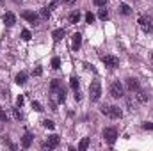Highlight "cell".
<instances>
[{
	"instance_id": "11",
	"label": "cell",
	"mask_w": 153,
	"mask_h": 151,
	"mask_svg": "<svg viewBox=\"0 0 153 151\" xmlns=\"http://www.w3.org/2000/svg\"><path fill=\"white\" fill-rule=\"evenodd\" d=\"M30 144H32V133H25L23 137H22V146L23 148H30Z\"/></svg>"
},
{
	"instance_id": "7",
	"label": "cell",
	"mask_w": 153,
	"mask_h": 151,
	"mask_svg": "<svg viewBox=\"0 0 153 151\" xmlns=\"http://www.w3.org/2000/svg\"><path fill=\"white\" fill-rule=\"evenodd\" d=\"M23 20H27L29 23H32V25H38V21H39V16L36 14V13H32V11H23Z\"/></svg>"
},
{
	"instance_id": "16",
	"label": "cell",
	"mask_w": 153,
	"mask_h": 151,
	"mask_svg": "<svg viewBox=\"0 0 153 151\" xmlns=\"http://www.w3.org/2000/svg\"><path fill=\"white\" fill-rule=\"evenodd\" d=\"M119 13L121 14H125V16H128V14H132V9H130V5H126V4H119Z\"/></svg>"
},
{
	"instance_id": "9",
	"label": "cell",
	"mask_w": 153,
	"mask_h": 151,
	"mask_svg": "<svg viewBox=\"0 0 153 151\" xmlns=\"http://www.w3.org/2000/svg\"><path fill=\"white\" fill-rule=\"evenodd\" d=\"M4 23L7 25V27H13L14 23H16V16H14V13H5V16H4Z\"/></svg>"
},
{
	"instance_id": "29",
	"label": "cell",
	"mask_w": 153,
	"mask_h": 151,
	"mask_svg": "<svg viewBox=\"0 0 153 151\" xmlns=\"http://www.w3.org/2000/svg\"><path fill=\"white\" fill-rule=\"evenodd\" d=\"M34 75H36V76L43 75V68H41V66H36V68H34Z\"/></svg>"
},
{
	"instance_id": "10",
	"label": "cell",
	"mask_w": 153,
	"mask_h": 151,
	"mask_svg": "<svg viewBox=\"0 0 153 151\" xmlns=\"http://www.w3.org/2000/svg\"><path fill=\"white\" fill-rule=\"evenodd\" d=\"M126 87H128V91H137L139 89V80L137 78H128L126 80Z\"/></svg>"
},
{
	"instance_id": "5",
	"label": "cell",
	"mask_w": 153,
	"mask_h": 151,
	"mask_svg": "<svg viewBox=\"0 0 153 151\" xmlns=\"http://www.w3.org/2000/svg\"><path fill=\"white\" fill-rule=\"evenodd\" d=\"M139 25H141V29L144 32H152L153 30V20L150 16H141L139 18Z\"/></svg>"
},
{
	"instance_id": "27",
	"label": "cell",
	"mask_w": 153,
	"mask_h": 151,
	"mask_svg": "<svg viewBox=\"0 0 153 151\" xmlns=\"http://www.w3.org/2000/svg\"><path fill=\"white\" fill-rule=\"evenodd\" d=\"M94 21V14L93 13H87L85 14V23H93Z\"/></svg>"
},
{
	"instance_id": "6",
	"label": "cell",
	"mask_w": 153,
	"mask_h": 151,
	"mask_svg": "<svg viewBox=\"0 0 153 151\" xmlns=\"http://www.w3.org/2000/svg\"><path fill=\"white\" fill-rule=\"evenodd\" d=\"M102 62H103L105 66H109V68L119 66V59H117L116 55H102Z\"/></svg>"
},
{
	"instance_id": "24",
	"label": "cell",
	"mask_w": 153,
	"mask_h": 151,
	"mask_svg": "<svg viewBox=\"0 0 153 151\" xmlns=\"http://www.w3.org/2000/svg\"><path fill=\"white\" fill-rule=\"evenodd\" d=\"M59 89H61V84H59L57 80H53V82H52V85H50V91H52V93H57Z\"/></svg>"
},
{
	"instance_id": "17",
	"label": "cell",
	"mask_w": 153,
	"mask_h": 151,
	"mask_svg": "<svg viewBox=\"0 0 153 151\" xmlns=\"http://www.w3.org/2000/svg\"><path fill=\"white\" fill-rule=\"evenodd\" d=\"M70 85H71V89H73V91H78V85H80V80H78L76 76H71V78H70Z\"/></svg>"
},
{
	"instance_id": "26",
	"label": "cell",
	"mask_w": 153,
	"mask_h": 151,
	"mask_svg": "<svg viewBox=\"0 0 153 151\" xmlns=\"http://www.w3.org/2000/svg\"><path fill=\"white\" fill-rule=\"evenodd\" d=\"M98 18H100V20H107V18H109V13H107V9H100V13H98Z\"/></svg>"
},
{
	"instance_id": "34",
	"label": "cell",
	"mask_w": 153,
	"mask_h": 151,
	"mask_svg": "<svg viewBox=\"0 0 153 151\" xmlns=\"http://www.w3.org/2000/svg\"><path fill=\"white\" fill-rule=\"evenodd\" d=\"M14 117H16V119H22V112H20L18 109H14Z\"/></svg>"
},
{
	"instance_id": "1",
	"label": "cell",
	"mask_w": 153,
	"mask_h": 151,
	"mask_svg": "<svg viewBox=\"0 0 153 151\" xmlns=\"http://www.w3.org/2000/svg\"><path fill=\"white\" fill-rule=\"evenodd\" d=\"M89 96H91V101H98L100 96H102V84L98 80H93L91 85H89Z\"/></svg>"
},
{
	"instance_id": "3",
	"label": "cell",
	"mask_w": 153,
	"mask_h": 151,
	"mask_svg": "<svg viewBox=\"0 0 153 151\" xmlns=\"http://www.w3.org/2000/svg\"><path fill=\"white\" fill-rule=\"evenodd\" d=\"M109 93H111V96L112 98H123V85L119 84V82H112L111 84V87H109Z\"/></svg>"
},
{
	"instance_id": "33",
	"label": "cell",
	"mask_w": 153,
	"mask_h": 151,
	"mask_svg": "<svg viewBox=\"0 0 153 151\" xmlns=\"http://www.w3.org/2000/svg\"><path fill=\"white\" fill-rule=\"evenodd\" d=\"M23 101H25V100H23V96H18V100H16V105H18V107H22V105H23Z\"/></svg>"
},
{
	"instance_id": "4",
	"label": "cell",
	"mask_w": 153,
	"mask_h": 151,
	"mask_svg": "<svg viewBox=\"0 0 153 151\" xmlns=\"http://www.w3.org/2000/svg\"><path fill=\"white\" fill-rule=\"evenodd\" d=\"M103 139L112 146L116 142V139H117V130H116V128H105V130H103Z\"/></svg>"
},
{
	"instance_id": "22",
	"label": "cell",
	"mask_w": 153,
	"mask_h": 151,
	"mask_svg": "<svg viewBox=\"0 0 153 151\" xmlns=\"http://www.w3.org/2000/svg\"><path fill=\"white\" fill-rule=\"evenodd\" d=\"M57 94H59V96H57V100H59V101H61V103H62V101H64V100H66V91H64V89H62V87H61V89H59V91H57Z\"/></svg>"
},
{
	"instance_id": "8",
	"label": "cell",
	"mask_w": 153,
	"mask_h": 151,
	"mask_svg": "<svg viewBox=\"0 0 153 151\" xmlns=\"http://www.w3.org/2000/svg\"><path fill=\"white\" fill-rule=\"evenodd\" d=\"M59 142H61L59 135H50V137H48V141L45 142V148H48V150H53V148H57V146H59Z\"/></svg>"
},
{
	"instance_id": "35",
	"label": "cell",
	"mask_w": 153,
	"mask_h": 151,
	"mask_svg": "<svg viewBox=\"0 0 153 151\" xmlns=\"http://www.w3.org/2000/svg\"><path fill=\"white\" fill-rule=\"evenodd\" d=\"M75 100H76V101H80V100H82V94H80L78 91H75Z\"/></svg>"
},
{
	"instance_id": "20",
	"label": "cell",
	"mask_w": 153,
	"mask_h": 151,
	"mask_svg": "<svg viewBox=\"0 0 153 151\" xmlns=\"http://www.w3.org/2000/svg\"><path fill=\"white\" fill-rule=\"evenodd\" d=\"M43 126L48 128V130H53V128H55V123H53L52 119H43Z\"/></svg>"
},
{
	"instance_id": "19",
	"label": "cell",
	"mask_w": 153,
	"mask_h": 151,
	"mask_svg": "<svg viewBox=\"0 0 153 151\" xmlns=\"http://www.w3.org/2000/svg\"><path fill=\"white\" fill-rule=\"evenodd\" d=\"M78 20H80V13L78 11H73L70 14V23H78Z\"/></svg>"
},
{
	"instance_id": "18",
	"label": "cell",
	"mask_w": 153,
	"mask_h": 151,
	"mask_svg": "<svg viewBox=\"0 0 153 151\" xmlns=\"http://www.w3.org/2000/svg\"><path fill=\"white\" fill-rule=\"evenodd\" d=\"M87 146H89V137H84V139L80 141V144H78V150L85 151V150H87Z\"/></svg>"
},
{
	"instance_id": "21",
	"label": "cell",
	"mask_w": 153,
	"mask_h": 151,
	"mask_svg": "<svg viewBox=\"0 0 153 151\" xmlns=\"http://www.w3.org/2000/svg\"><path fill=\"white\" fill-rule=\"evenodd\" d=\"M39 16H41L43 20H48V18H50V9H48V7L41 9V11H39Z\"/></svg>"
},
{
	"instance_id": "36",
	"label": "cell",
	"mask_w": 153,
	"mask_h": 151,
	"mask_svg": "<svg viewBox=\"0 0 153 151\" xmlns=\"http://www.w3.org/2000/svg\"><path fill=\"white\" fill-rule=\"evenodd\" d=\"M64 4H68V5H71V4H75V0H62Z\"/></svg>"
},
{
	"instance_id": "32",
	"label": "cell",
	"mask_w": 153,
	"mask_h": 151,
	"mask_svg": "<svg viewBox=\"0 0 153 151\" xmlns=\"http://www.w3.org/2000/svg\"><path fill=\"white\" fill-rule=\"evenodd\" d=\"M143 128H144V130H153V123H144Z\"/></svg>"
},
{
	"instance_id": "14",
	"label": "cell",
	"mask_w": 153,
	"mask_h": 151,
	"mask_svg": "<svg viewBox=\"0 0 153 151\" xmlns=\"http://www.w3.org/2000/svg\"><path fill=\"white\" fill-rule=\"evenodd\" d=\"M14 82H16L18 85H23V84L27 82V73H25V71L18 73V75H16V78H14Z\"/></svg>"
},
{
	"instance_id": "15",
	"label": "cell",
	"mask_w": 153,
	"mask_h": 151,
	"mask_svg": "<svg viewBox=\"0 0 153 151\" xmlns=\"http://www.w3.org/2000/svg\"><path fill=\"white\" fill-rule=\"evenodd\" d=\"M80 44H82V36L76 32V34H73V50H75V52L80 48Z\"/></svg>"
},
{
	"instance_id": "28",
	"label": "cell",
	"mask_w": 153,
	"mask_h": 151,
	"mask_svg": "<svg viewBox=\"0 0 153 151\" xmlns=\"http://www.w3.org/2000/svg\"><path fill=\"white\" fill-rule=\"evenodd\" d=\"M32 109H34V110H38V112L43 110V107H41V103H39V101H32Z\"/></svg>"
},
{
	"instance_id": "2",
	"label": "cell",
	"mask_w": 153,
	"mask_h": 151,
	"mask_svg": "<svg viewBox=\"0 0 153 151\" xmlns=\"http://www.w3.org/2000/svg\"><path fill=\"white\" fill-rule=\"evenodd\" d=\"M102 114L109 115L111 119H119V117L123 115L121 109H119V107H116V105H103V107H102Z\"/></svg>"
},
{
	"instance_id": "23",
	"label": "cell",
	"mask_w": 153,
	"mask_h": 151,
	"mask_svg": "<svg viewBox=\"0 0 153 151\" xmlns=\"http://www.w3.org/2000/svg\"><path fill=\"white\" fill-rule=\"evenodd\" d=\"M52 68H53V70H59V68H61V59H59V57H53V59H52Z\"/></svg>"
},
{
	"instance_id": "30",
	"label": "cell",
	"mask_w": 153,
	"mask_h": 151,
	"mask_svg": "<svg viewBox=\"0 0 153 151\" xmlns=\"http://www.w3.org/2000/svg\"><path fill=\"white\" fill-rule=\"evenodd\" d=\"M0 121H2V123H5V121H7V114L4 112L2 109H0Z\"/></svg>"
},
{
	"instance_id": "25",
	"label": "cell",
	"mask_w": 153,
	"mask_h": 151,
	"mask_svg": "<svg viewBox=\"0 0 153 151\" xmlns=\"http://www.w3.org/2000/svg\"><path fill=\"white\" fill-rule=\"evenodd\" d=\"M30 38H32L30 30H22V39H23V41H30Z\"/></svg>"
},
{
	"instance_id": "31",
	"label": "cell",
	"mask_w": 153,
	"mask_h": 151,
	"mask_svg": "<svg viewBox=\"0 0 153 151\" xmlns=\"http://www.w3.org/2000/svg\"><path fill=\"white\" fill-rule=\"evenodd\" d=\"M94 4L100 5V7H105V5H107V0H94Z\"/></svg>"
},
{
	"instance_id": "13",
	"label": "cell",
	"mask_w": 153,
	"mask_h": 151,
	"mask_svg": "<svg viewBox=\"0 0 153 151\" xmlns=\"http://www.w3.org/2000/svg\"><path fill=\"white\" fill-rule=\"evenodd\" d=\"M137 101H139V103H146V101H148V93L137 89Z\"/></svg>"
},
{
	"instance_id": "12",
	"label": "cell",
	"mask_w": 153,
	"mask_h": 151,
	"mask_svg": "<svg viewBox=\"0 0 153 151\" xmlns=\"http://www.w3.org/2000/svg\"><path fill=\"white\" fill-rule=\"evenodd\" d=\"M66 36V32H64V29H57V30H53L52 32V38L55 39V41H61V39Z\"/></svg>"
}]
</instances>
